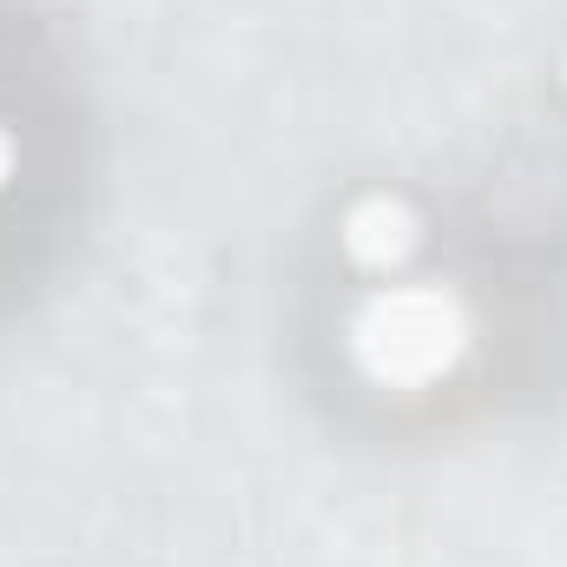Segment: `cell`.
<instances>
[{"label":"cell","mask_w":567,"mask_h":567,"mask_svg":"<svg viewBox=\"0 0 567 567\" xmlns=\"http://www.w3.org/2000/svg\"><path fill=\"white\" fill-rule=\"evenodd\" d=\"M7 73H13V66H0V231L20 218V205H27L33 185H40V178H27V152H33V140H40V126H27V106H20V113L7 106V100L27 93V80L13 86Z\"/></svg>","instance_id":"1"}]
</instances>
